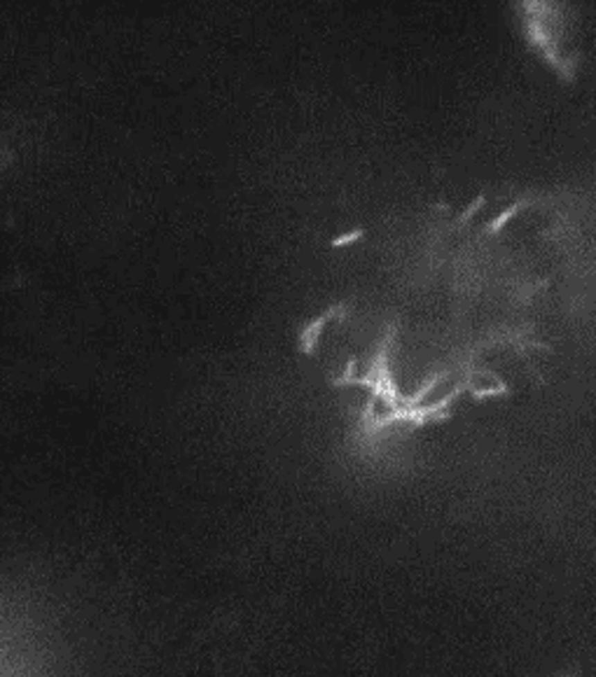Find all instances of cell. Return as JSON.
I'll return each instance as SVG.
<instances>
[{"instance_id": "obj_1", "label": "cell", "mask_w": 596, "mask_h": 677, "mask_svg": "<svg viewBox=\"0 0 596 677\" xmlns=\"http://www.w3.org/2000/svg\"><path fill=\"white\" fill-rule=\"evenodd\" d=\"M342 311H344L342 304L340 306H332V309L325 311L321 318H313L309 325H304L302 332H299V350H302L304 355H311L313 353V343H316L318 336H321V330L325 327V323H328L330 318L340 316Z\"/></svg>"}, {"instance_id": "obj_3", "label": "cell", "mask_w": 596, "mask_h": 677, "mask_svg": "<svg viewBox=\"0 0 596 677\" xmlns=\"http://www.w3.org/2000/svg\"><path fill=\"white\" fill-rule=\"evenodd\" d=\"M362 236H365V229H353V231H347V234H342V236H335L330 246L332 248H347V246H351V243L360 241Z\"/></svg>"}, {"instance_id": "obj_4", "label": "cell", "mask_w": 596, "mask_h": 677, "mask_svg": "<svg viewBox=\"0 0 596 677\" xmlns=\"http://www.w3.org/2000/svg\"><path fill=\"white\" fill-rule=\"evenodd\" d=\"M482 204H484V197H477V199H475V201H473V204H470V206H468V208H466V210H463V215L459 217V224H463V222H466V220H470V217H473V215H475V213H477V210H480V206H482Z\"/></svg>"}, {"instance_id": "obj_2", "label": "cell", "mask_w": 596, "mask_h": 677, "mask_svg": "<svg viewBox=\"0 0 596 677\" xmlns=\"http://www.w3.org/2000/svg\"><path fill=\"white\" fill-rule=\"evenodd\" d=\"M519 208H522V204H514V206H510V208H507L505 213H500V215L496 217L493 222H489V227H487V234H496V231H500V229H503L505 224L510 222L514 215H517V213H519Z\"/></svg>"}]
</instances>
